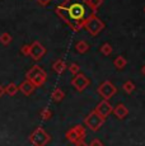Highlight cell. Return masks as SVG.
<instances>
[{
	"label": "cell",
	"instance_id": "obj_28",
	"mask_svg": "<svg viewBox=\"0 0 145 146\" xmlns=\"http://www.w3.org/2000/svg\"><path fill=\"white\" fill-rule=\"evenodd\" d=\"M74 146H88V145L85 144L84 141H80V142H78V144H74Z\"/></svg>",
	"mask_w": 145,
	"mask_h": 146
},
{
	"label": "cell",
	"instance_id": "obj_16",
	"mask_svg": "<svg viewBox=\"0 0 145 146\" xmlns=\"http://www.w3.org/2000/svg\"><path fill=\"white\" fill-rule=\"evenodd\" d=\"M4 90H5V94L10 95V97H14V95L18 93V85L14 83H9L7 86H4Z\"/></svg>",
	"mask_w": 145,
	"mask_h": 146
},
{
	"label": "cell",
	"instance_id": "obj_25",
	"mask_svg": "<svg viewBox=\"0 0 145 146\" xmlns=\"http://www.w3.org/2000/svg\"><path fill=\"white\" fill-rule=\"evenodd\" d=\"M88 146H103V142L99 139H93L88 144Z\"/></svg>",
	"mask_w": 145,
	"mask_h": 146
},
{
	"label": "cell",
	"instance_id": "obj_23",
	"mask_svg": "<svg viewBox=\"0 0 145 146\" xmlns=\"http://www.w3.org/2000/svg\"><path fill=\"white\" fill-rule=\"evenodd\" d=\"M68 69H69V71H70L72 75H76L78 72L80 71V66L78 65V64H75V62L70 64V65H69V67H68Z\"/></svg>",
	"mask_w": 145,
	"mask_h": 146
},
{
	"label": "cell",
	"instance_id": "obj_24",
	"mask_svg": "<svg viewBox=\"0 0 145 146\" xmlns=\"http://www.w3.org/2000/svg\"><path fill=\"white\" fill-rule=\"evenodd\" d=\"M21 53L23 56H29V44H24V46H22Z\"/></svg>",
	"mask_w": 145,
	"mask_h": 146
},
{
	"label": "cell",
	"instance_id": "obj_7",
	"mask_svg": "<svg viewBox=\"0 0 145 146\" xmlns=\"http://www.w3.org/2000/svg\"><path fill=\"white\" fill-rule=\"evenodd\" d=\"M117 93V88L111 83L110 80H106L103 81L101 85L98 86V94L101 95L103 99H111Z\"/></svg>",
	"mask_w": 145,
	"mask_h": 146
},
{
	"label": "cell",
	"instance_id": "obj_19",
	"mask_svg": "<svg viewBox=\"0 0 145 146\" xmlns=\"http://www.w3.org/2000/svg\"><path fill=\"white\" fill-rule=\"evenodd\" d=\"M87 4L89 5V8H90V9L93 10V12H96V13H97L98 8L103 4V0H87Z\"/></svg>",
	"mask_w": 145,
	"mask_h": 146
},
{
	"label": "cell",
	"instance_id": "obj_14",
	"mask_svg": "<svg viewBox=\"0 0 145 146\" xmlns=\"http://www.w3.org/2000/svg\"><path fill=\"white\" fill-rule=\"evenodd\" d=\"M75 50H76L78 53H87L89 51V44L85 41H78L75 43Z\"/></svg>",
	"mask_w": 145,
	"mask_h": 146
},
{
	"label": "cell",
	"instance_id": "obj_6",
	"mask_svg": "<svg viewBox=\"0 0 145 146\" xmlns=\"http://www.w3.org/2000/svg\"><path fill=\"white\" fill-rule=\"evenodd\" d=\"M84 123H85V126H87L88 128H90L92 131L96 132V131H98L99 128L103 126V123H104V118L99 116L96 111H92L90 113H89L88 116L84 118Z\"/></svg>",
	"mask_w": 145,
	"mask_h": 146
},
{
	"label": "cell",
	"instance_id": "obj_26",
	"mask_svg": "<svg viewBox=\"0 0 145 146\" xmlns=\"http://www.w3.org/2000/svg\"><path fill=\"white\" fill-rule=\"evenodd\" d=\"M37 1H38V3H40V4H41V5H43V7H46V5H49V4H50V3H51V1H52V0H37Z\"/></svg>",
	"mask_w": 145,
	"mask_h": 146
},
{
	"label": "cell",
	"instance_id": "obj_13",
	"mask_svg": "<svg viewBox=\"0 0 145 146\" xmlns=\"http://www.w3.org/2000/svg\"><path fill=\"white\" fill-rule=\"evenodd\" d=\"M52 70H54L56 74H63V72L66 70V64H65V61L61 60V58L56 60L54 64H52Z\"/></svg>",
	"mask_w": 145,
	"mask_h": 146
},
{
	"label": "cell",
	"instance_id": "obj_27",
	"mask_svg": "<svg viewBox=\"0 0 145 146\" xmlns=\"http://www.w3.org/2000/svg\"><path fill=\"white\" fill-rule=\"evenodd\" d=\"M5 94V90H4V86L1 85V84H0V98L3 97V95Z\"/></svg>",
	"mask_w": 145,
	"mask_h": 146
},
{
	"label": "cell",
	"instance_id": "obj_11",
	"mask_svg": "<svg viewBox=\"0 0 145 146\" xmlns=\"http://www.w3.org/2000/svg\"><path fill=\"white\" fill-rule=\"evenodd\" d=\"M18 90H21L22 93H23L24 95H31V94H33V92L36 90V86L33 85L32 83H31L29 80H24V81H22L21 84L18 85Z\"/></svg>",
	"mask_w": 145,
	"mask_h": 146
},
{
	"label": "cell",
	"instance_id": "obj_12",
	"mask_svg": "<svg viewBox=\"0 0 145 146\" xmlns=\"http://www.w3.org/2000/svg\"><path fill=\"white\" fill-rule=\"evenodd\" d=\"M112 113L115 114L116 118L118 119H124L125 117L129 114V111H127V108L125 107L124 104H117L116 107H113L112 109Z\"/></svg>",
	"mask_w": 145,
	"mask_h": 146
},
{
	"label": "cell",
	"instance_id": "obj_30",
	"mask_svg": "<svg viewBox=\"0 0 145 146\" xmlns=\"http://www.w3.org/2000/svg\"><path fill=\"white\" fill-rule=\"evenodd\" d=\"M144 12H145V8H144Z\"/></svg>",
	"mask_w": 145,
	"mask_h": 146
},
{
	"label": "cell",
	"instance_id": "obj_3",
	"mask_svg": "<svg viewBox=\"0 0 145 146\" xmlns=\"http://www.w3.org/2000/svg\"><path fill=\"white\" fill-rule=\"evenodd\" d=\"M50 141H51V136L43 127H37L29 135V142L33 146H46Z\"/></svg>",
	"mask_w": 145,
	"mask_h": 146
},
{
	"label": "cell",
	"instance_id": "obj_18",
	"mask_svg": "<svg viewBox=\"0 0 145 146\" xmlns=\"http://www.w3.org/2000/svg\"><path fill=\"white\" fill-rule=\"evenodd\" d=\"M12 41H13V37H12L10 33L4 32V33L0 35V43H1L3 46H8V44H10L12 43Z\"/></svg>",
	"mask_w": 145,
	"mask_h": 146
},
{
	"label": "cell",
	"instance_id": "obj_8",
	"mask_svg": "<svg viewBox=\"0 0 145 146\" xmlns=\"http://www.w3.org/2000/svg\"><path fill=\"white\" fill-rule=\"evenodd\" d=\"M46 55V48L42 46V43L38 41H35L29 44V56L35 61H40Z\"/></svg>",
	"mask_w": 145,
	"mask_h": 146
},
{
	"label": "cell",
	"instance_id": "obj_29",
	"mask_svg": "<svg viewBox=\"0 0 145 146\" xmlns=\"http://www.w3.org/2000/svg\"><path fill=\"white\" fill-rule=\"evenodd\" d=\"M141 72H143V74H144V76H145V65L143 66V69H141Z\"/></svg>",
	"mask_w": 145,
	"mask_h": 146
},
{
	"label": "cell",
	"instance_id": "obj_10",
	"mask_svg": "<svg viewBox=\"0 0 145 146\" xmlns=\"http://www.w3.org/2000/svg\"><path fill=\"white\" fill-rule=\"evenodd\" d=\"M112 109H113V107L111 106V103L108 102L107 99H103L102 102H99L98 104H97L94 111H96L101 117H103V118L106 119L111 113H112Z\"/></svg>",
	"mask_w": 145,
	"mask_h": 146
},
{
	"label": "cell",
	"instance_id": "obj_20",
	"mask_svg": "<svg viewBox=\"0 0 145 146\" xmlns=\"http://www.w3.org/2000/svg\"><path fill=\"white\" fill-rule=\"evenodd\" d=\"M122 89H124L125 93L131 94L134 90H135V84H134L131 80H127V81H125V83H124V85H122Z\"/></svg>",
	"mask_w": 145,
	"mask_h": 146
},
{
	"label": "cell",
	"instance_id": "obj_2",
	"mask_svg": "<svg viewBox=\"0 0 145 146\" xmlns=\"http://www.w3.org/2000/svg\"><path fill=\"white\" fill-rule=\"evenodd\" d=\"M26 79L29 80L31 83L36 86V88H40V86H42L43 84L46 83L47 74H46V71H45L41 66L35 65V66L31 67L28 71H27Z\"/></svg>",
	"mask_w": 145,
	"mask_h": 146
},
{
	"label": "cell",
	"instance_id": "obj_21",
	"mask_svg": "<svg viewBox=\"0 0 145 146\" xmlns=\"http://www.w3.org/2000/svg\"><path fill=\"white\" fill-rule=\"evenodd\" d=\"M40 116H41V118H42L43 121H49V119L52 118V111L50 108H43L42 111H41Z\"/></svg>",
	"mask_w": 145,
	"mask_h": 146
},
{
	"label": "cell",
	"instance_id": "obj_4",
	"mask_svg": "<svg viewBox=\"0 0 145 146\" xmlns=\"http://www.w3.org/2000/svg\"><path fill=\"white\" fill-rule=\"evenodd\" d=\"M83 28H85V29L88 31L89 35L98 36L99 33L104 29V23H103V22L96 15V14H93V15H92L87 22H85V24H84V27Z\"/></svg>",
	"mask_w": 145,
	"mask_h": 146
},
{
	"label": "cell",
	"instance_id": "obj_15",
	"mask_svg": "<svg viewBox=\"0 0 145 146\" xmlns=\"http://www.w3.org/2000/svg\"><path fill=\"white\" fill-rule=\"evenodd\" d=\"M64 97H65V93H64L60 88H56L51 94V99L54 100L55 103H60L61 100L64 99Z\"/></svg>",
	"mask_w": 145,
	"mask_h": 146
},
{
	"label": "cell",
	"instance_id": "obj_22",
	"mask_svg": "<svg viewBox=\"0 0 145 146\" xmlns=\"http://www.w3.org/2000/svg\"><path fill=\"white\" fill-rule=\"evenodd\" d=\"M99 50H101V52H102L104 56H110L111 53H112V51H113V50H112V46H111L110 43H103Z\"/></svg>",
	"mask_w": 145,
	"mask_h": 146
},
{
	"label": "cell",
	"instance_id": "obj_17",
	"mask_svg": "<svg viewBox=\"0 0 145 146\" xmlns=\"http://www.w3.org/2000/svg\"><path fill=\"white\" fill-rule=\"evenodd\" d=\"M113 65H115V67L117 70H122L127 65V60L124 57V56H117L115 60H113Z\"/></svg>",
	"mask_w": 145,
	"mask_h": 146
},
{
	"label": "cell",
	"instance_id": "obj_1",
	"mask_svg": "<svg viewBox=\"0 0 145 146\" xmlns=\"http://www.w3.org/2000/svg\"><path fill=\"white\" fill-rule=\"evenodd\" d=\"M55 13L74 32L82 29L85 22L93 14H96V12L89 8L87 0H64L59 7H56Z\"/></svg>",
	"mask_w": 145,
	"mask_h": 146
},
{
	"label": "cell",
	"instance_id": "obj_9",
	"mask_svg": "<svg viewBox=\"0 0 145 146\" xmlns=\"http://www.w3.org/2000/svg\"><path fill=\"white\" fill-rule=\"evenodd\" d=\"M71 85L76 89L78 92H83L84 89H87L90 85V80L85 76L84 74L78 72L76 75H74V78L71 79Z\"/></svg>",
	"mask_w": 145,
	"mask_h": 146
},
{
	"label": "cell",
	"instance_id": "obj_5",
	"mask_svg": "<svg viewBox=\"0 0 145 146\" xmlns=\"http://www.w3.org/2000/svg\"><path fill=\"white\" fill-rule=\"evenodd\" d=\"M85 135H87V131L83 127L82 125H76L74 127H71L70 130L66 132V140L70 141L71 144H78L80 141H84Z\"/></svg>",
	"mask_w": 145,
	"mask_h": 146
}]
</instances>
